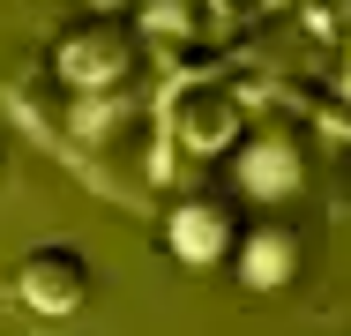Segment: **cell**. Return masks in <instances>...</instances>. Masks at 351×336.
Segmentation results:
<instances>
[{
	"instance_id": "cell-1",
	"label": "cell",
	"mask_w": 351,
	"mask_h": 336,
	"mask_svg": "<svg viewBox=\"0 0 351 336\" xmlns=\"http://www.w3.org/2000/svg\"><path fill=\"white\" fill-rule=\"evenodd\" d=\"M247 134V105L217 75H180L165 90V149L172 157H217Z\"/></svg>"
},
{
	"instance_id": "cell-2",
	"label": "cell",
	"mask_w": 351,
	"mask_h": 336,
	"mask_svg": "<svg viewBox=\"0 0 351 336\" xmlns=\"http://www.w3.org/2000/svg\"><path fill=\"white\" fill-rule=\"evenodd\" d=\"M128 67H135V30L128 23H75L68 38H60V53H53V75L68 82L75 97H97V90H120L128 82Z\"/></svg>"
},
{
	"instance_id": "cell-3",
	"label": "cell",
	"mask_w": 351,
	"mask_h": 336,
	"mask_svg": "<svg viewBox=\"0 0 351 336\" xmlns=\"http://www.w3.org/2000/svg\"><path fill=\"white\" fill-rule=\"evenodd\" d=\"M0 97H8V112L38 134V142L75 149V90L53 75V60H15L8 82H0Z\"/></svg>"
},
{
	"instance_id": "cell-4",
	"label": "cell",
	"mask_w": 351,
	"mask_h": 336,
	"mask_svg": "<svg viewBox=\"0 0 351 336\" xmlns=\"http://www.w3.org/2000/svg\"><path fill=\"white\" fill-rule=\"evenodd\" d=\"M15 291H23V307H38V314H75V307L90 299V262H82V247H68V239L30 247V254L15 262Z\"/></svg>"
},
{
	"instance_id": "cell-5",
	"label": "cell",
	"mask_w": 351,
	"mask_h": 336,
	"mask_svg": "<svg viewBox=\"0 0 351 336\" xmlns=\"http://www.w3.org/2000/svg\"><path fill=\"white\" fill-rule=\"evenodd\" d=\"M165 239H172V254L187 269H210L239 247V217H232V202H217V195H187V202H172Z\"/></svg>"
},
{
	"instance_id": "cell-6",
	"label": "cell",
	"mask_w": 351,
	"mask_h": 336,
	"mask_svg": "<svg viewBox=\"0 0 351 336\" xmlns=\"http://www.w3.org/2000/svg\"><path fill=\"white\" fill-rule=\"evenodd\" d=\"M299 180H306V142L291 128H262L247 149H239V187L254 202H284L299 195Z\"/></svg>"
},
{
	"instance_id": "cell-7",
	"label": "cell",
	"mask_w": 351,
	"mask_h": 336,
	"mask_svg": "<svg viewBox=\"0 0 351 336\" xmlns=\"http://www.w3.org/2000/svg\"><path fill=\"white\" fill-rule=\"evenodd\" d=\"M232 254H239L232 269H239L247 291H284V284L299 276V232H291V224H254V232H239Z\"/></svg>"
},
{
	"instance_id": "cell-8",
	"label": "cell",
	"mask_w": 351,
	"mask_h": 336,
	"mask_svg": "<svg viewBox=\"0 0 351 336\" xmlns=\"http://www.w3.org/2000/svg\"><path fill=\"white\" fill-rule=\"evenodd\" d=\"M142 23L157 38H187L195 23H210V0H142Z\"/></svg>"
},
{
	"instance_id": "cell-9",
	"label": "cell",
	"mask_w": 351,
	"mask_h": 336,
	"mask_svg": "<svg viewBox=\"0 0 351 336\" xmlns=\"http://www.w3.org/2000/svg\"><path fill=\"white\" fill-rule=\"evenodd\" d=\"M0 172H8V142H0Z\"/></svg>"
},
{
	"instance_id": "cell-10",
	"label": "cell",
	"mask_w": 351,
	"mask_h": 336,
	"mask_svg": "<svg viewBox=\"0 0 351 336\" xmlns=\"http://www.w3.org/2000/svg\"><path fill=\"white\" fill-rule=\"evenodd\" d=\"M210 8H239V0H210Z\"/></svg>"
}]
</instances>
